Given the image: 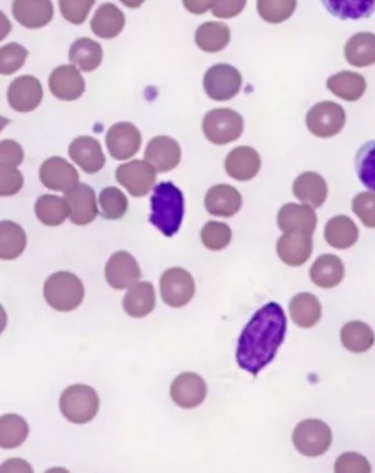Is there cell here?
I'll return each mask as SVG.
<instances>
[{
	"label": "cell",
	"instance_id": "d6a6232c",
	"mask_svg": "<svg viewBox=\"0 0 375 473\" xmlns=\"http://www.w3.org/2000/svg\"><path fill=\"white\" fill-rule=\"evenodd\" d=\"M289 314L293 323L301 329H311L320 321L323 308L313 294H299L290 299Z\"/></svg>",
	"mask_w": 375,
	"mask_h": 473
},
{
	"label": "cell",
	"instance_id": "e575fe53",
	"mask_svg": "<svg viewBox=\"0 0 375 473\" xmlns=\"http://www.w3.org/2000/svg\"><path fill=\"white\" fill-rule=\"evenodd\" d=\"M27 247V235L23 227L9 220L0 223V259L5 261L16 259Z\"/></svg>",
	"mask_w": 375,
	"mask_h": 473
},
{
	"label": "cell",
	"instance_id": "5b68a950",
	"mask_svg": "<svg viewBox=\"0 0 375 473\" xmlns=\"http://www.w3.org/2000/svg\"><path fill=\"white\" fill-rule=\"evenodd\" d=\"M330 426L320 419H305L293 430L292 442L305 458H318L327 453L332 446Z\"/></svg>",
	"mask_w": 375,
	"mask_h": 473
},
{
	"label": "cell",
	"instance_id": "7bdbcfd3",
	"mask_svg": "<svg viewBox=\"0 0 375 473\" xmlns=\"http://www.w3.org/2000/svg\"><path fill=\"white\" fill-rule=\"evenodd\" d=\"M232 241V229L226 223L208 222L201 231V242L210 250H222L229 247Z\"/></svg>",
	"mask_w": 375,
	"mask_h": 473
},
{
	"label": "cell",
	"instance_id": "8d00e7d4",
	"mask_svg": "<svg viewBox=\"0 0 375 473\" xmlns=\"http://www.w3.org/2000/svg\"><path fill=\"white\" fill-rule=\"evenodd\" d=\"M231 41V28L223 23H204L196 32V43L207 53H217Z\"/></svg>",
	"mask_w": 375,
	"mask_h": 473
},
{
	"label": "cell",
	"instance_id": "74e56055",
	"mask_svg": "<svg viewBox=\"0 0 375 473\" xmlns=\"http://www.w3.org/2000/svg\"><path fill=\"white\" fill-rule=\"evenodd\" d=\"M35 215L46 226H60L69 219V204L65 198L56 196H40L34 207Z\"/></svg>",
	"mask_w": 375,
	"mask_h": 473
},
{
	"label": "cell",
	"instance_id": "1f68e13d",
	"mask_svg": "<svg viewBox=\"0 0 375 473\" xmlns=\"http://www.w3.org/2000/svg\"><path fill=\"white\" fill-rule=\"evenodd\" d=\"M321 4L330 15L342 21L367 20L375 14V0H321Z\"/></svg>",
	"mask_w": 375,
	"mask_h": 473
},
{
	"label": "cell",
	"instance_id": "3957f363",
	"mask_svg": "<svg viewBox=\"0 0 375 473\" xmlns=\"http://www.w3.org/2000/svg\"><path fill=\"white\" fill-rule=\"evenodd\" d=\"M47 305L59 313H70L78 308L86 296V289L75 274L58 271L47 278L43 287Z\"/></svg>",
	"mask_w": 375,
	"mask_h": 473
},
{
	"label": "cell",
	"instance_id": "ab89813d",
	"mask_svg": "<svg viewBox=\"0 0 375 473\" xmlns=\"http://www.w3.org/2000/svg\"><path fill=\"white\" fill-rule=\"evenodd\" d=\"M297 0H258L257 11L270 24H281L297 11Z\"/></svg>",
	"mask_w": 375,
	"mask_h": 473
},
{
	"label": "cell",
	"instance_id": "9c48e42d",
	"mask_svg": "<svg viewBox=\"0 0 375 473\" xmlns=\"http://www.w3.org/2000/svg\"><path fill=\"white\" fill-rule=\"evenodd\" d=\"M160 294L166 305L182 308L188 305L196 295L194 277L180 267L169 268L161 274Z\"/></svg>",
	"mask_w": 375,
	"mask_h": 473
},
{
	"label": "cell",
	"instance_id": "7dc6e473",
	"mask_svg": "<svg viewBox=\"0 0 375 473\" xmlns=\"http://www.w3.org/2000/svg\"><path fill=\"white\" fill-rule=\"evenodd\" d=\"M23 173L15 166L0 165V196H15L23 189Z\"/></svg>",
	"mask_w": 375,
	"mask_h": 473
},
{
	"label": "cell",
	"instance_id": "681fc988",
	"mask_svg": "<svg viewBox=\"0 0 375 473\" xmlns=\"http://www.w3.org/2000/svg\"><path fill=\"white\" fill-rule=\"evenodd\" d=\"M23 161V150L20 144L12 140L0 142V165L18 166Z\"/></svg>",
	"mask_w": 375,
	"mask_h": 473
},
{
	"label": "cell",
	"instance_id": "4316f807",
	"mask_svg": "<svg viewBox=\"0 0 375 473\" xmlns=\"http://www.w3.org/2000/svg\"><path fill=\"white\" fill-rule=\"evenodd\" d=\"M325 242L336 250H349L360 239V229L348 215H334L325 227Z\"/></svg>",
	"mask_w": 375,
	"mask_h": 473
},
{
	"label": "cell",
	"instance_id": "5bb4252c",
	"mask_svg": "<svg viewBox=\"0 0 375 473\" xmlns=\"http://www.w3.org/2000/svg\"><path fill=\"white\" fill-rule=\"evenodd\" d=\"M170 397L182 409H196L207 397V384L196 372H184L173 379Z\"/></svg>",
	"mask_w": 375,
	"mask_h": 473
},
{
	"label": "cell",
	"instance_id": "db71d44e",
	"mask_svg": "<svg viewBox=\"0 0 375 473\" xmlns=\"http://www.w3.org/2000/svg\"><path fill=\"white\" fill-rule=\"evenodd\" d=\"M145 0H121V4L125 5L126 8L137 9L141 5L144 4Z\"/></svg>",
	"mask_w": 375,
	"mask_h": 473
},
{
	"label": "cell",
	"instance_id": "603a6c76",
	"mask_svg": "<svg viewBox=\"0 0 375 473\" xmlns=\"http://www.w3.org/2000/svg\"><path fill=\"white\" fill-rule=\"evenodd\" d=\"M224 168L232 179L246 182L257 177L261 168V157L252 147L241 145L227 154Z\"/></svg>",
	"mask_w": 375,
	"mask_h": 473
},
{
	"label": "cell",
	"instance_id": "ffe728a7",
	"mask_svg": "<svg viewBox=\"0 0 375 473\" xmlns=\"http://www.w3.org/2000/svg\"><path fill=\"white\" fill-rule=\"evenodd\" d=\"M316 213L308 204H285L278 213V226L283 233L305 232L313 235L316 229Z\"/></svg>",
	"mask_w": 375,
	"mask_h": 473
},
{
	"label": "cell",
	"instance_id": "d4e9b609",
	"mask_svg": "<svg viewBox=\"0 0 375 473\" xmlns=\"http://www.w3.org/2000/svg\"><path fill=\"white\" fill-rule=\"evenodd\" d=\"M292 191L297 200L314 208L321 207L328 196L327 182L316 172L301 173L293 182Z\"/></svg>",
	"mask_w": 375,
	"mask_h": 473
},
{
	"label": "cell",
	"instance_id": "9a60e30c",
	"mask_svg": "<svg viewBox=\"0 0 375 473\" xmlns=\"http://www.w3.org/2000/svg\"><path fill=\"white\" fill-rule=\"evenodd\" d=\"M49 90L62 102H75L84 95L86 81L75 65H62L51 72Z\"/></svg>",
	"mask_w": 375,
	"mask_h": 473
},
{
	"label": "cell",
	"instance_id": "f6af8a7d",
	"mask_svg": "<svg viewBox=\"0 0 375 473\" xmlns=\"http://www.w3.org/2000/svg\"><path fill=\"white\" fill-rule=\"evenodd\" d=\"M96 0H59V9L63 18L74 25L86 23Z\"/></svg>",
	"mask_w": 375,
	"mask_h": 473
},
{
	"label": "cell",
	"instance_id": "cb8c5ba5",
	"mask_svg": "<svg viewBox=\"0 0 375 473\" xmlns=\"http://www.w3.org/2000/svg\"><path fill=\"white\" fill-rule=\"evenodd\" d=\"M204 205L215 217H233L242 207V196L231 185H215L206 194Z\"/></svg>",
	"mask_w": 375,
	"mask_h": 473
},
{
	"label": "cell",
	"instance_id": "6da1fadb",
	"mask_svg": "<svg viewBox=\"0 0 375 473\" xmlns=\"http://www.w3.org/2000/svg\"><path fill=\"white\" fill-rule=\"evenodd\" d=\"M288 318L276 302L258 309L239 337L236 360L243 371L258 376L273 362L279 348L285 341Z\"/></svg>",
	"mask_w": 375,
	"mask_h": 473
},
{
	"label": "cell",
	"instance_id": "ee69618b",
	"mask_svg": "<svg viewBox=\"0 0 375 473\" xmlns=\"http://www.w3.org/2000/svg\"><path fill=\"white\" fill-rule=\"evenodd\" d=\"M27 58V49L21 44H5L4 48L0 49V74L5 75V77L15 74L23 67Z\"/></svg>",
	"mask_w": 375,
	"mask_h": 473
},
{
	"label": "cell",
	"instance_id": "8fae6325",
	"mask_svg": "<svg viewBox=\"0 0 375 473\" xmlns=\"http://www.w3.org/2000/svg\"><path fill=\"white\" fill-rule=\"evenodd\" d=\"M142 135L133 123L119 122L105 133V145L116 160H128L140 151Z\"/></svg>",
	"mask_w": 375,
	"mask_h": 473
},
{
	"label": "cell",
	"instance_id": "f546056e",
	"mask_svg": "<svg viewBox=\"0 0 375 473\" xmlns=\"http://www.w3.org/2000/svg\"><path fill=\"white\" fill-rule=\"evenodd\" d=\"M125 27V15L116 5L105 4L94 14L91 32L100 39H114Z\"/></svg>",
	"mask_w": 375,
	"mask_h": 473
},
{
	"label": "cell",
	"instance_id": "7c38bea8",
	"mask_svg": "<svg viewBox=\"0 0 375 473\" xmlns=\"http://www.w3.org/2000/svg\"><path fill=\"white\" fill-rule=\"evenodd\" d=\"M8 102L15 112L30 114L43 102V86L32 75H23L9 86Z\"/></svg>",
	"mask_w": 375,
	"mask_h": 473
},
{
	"label": "cell",
	"instance_id": "52a82bcc",
	"mask_svg": "<svg viewBox=\"0 0 375 473\" xmlns=\"http://www.w3.org/2000/svg\"><path fill=\"white\" fill-rule=\"evenodd\" d=\"M305 123L314 137H336L346 125V112L339 103L325 100V102L316 103L308 110Z\"/></svg>",
	"mask_w": 375,
	"mask_h": 473
},
{
	"label": "cell",
	"instance_id": "e0dca14e",
	"mask_svg": "<svg viewBox=\"0 0 375 473\" xmlns=\"http://www.w3.org/2000/svg\"><path fill=\"white\" fill-rule=\"evenodd\" d=\"M313 235L305 232H288L278 241V255L286 266L301 267L313 254Z\"/></svg>",
	"mask_w": 375,
	"mask_h": 473
},
{
	"label": "cell",
	"instance_id": "7a4b0ae2",
	"mask_svg": "<svg viewBox=\"0 0 375 473\" xmlns=\"http://www.w3.org/2000/svg\"><path fill=\"white\" fill-rule=\"evenodd\" d=\"M184 194L172 182L157 185L151 196L150 223L160 231L161 235L172 238L179 232L184 220Z\"/></svg>",
	"mask_w": 375,
	"mask_h": 473
},
{
	"label": "cell",
	"instance_id": "b9f144b4",
	"mask_svg": "<svg viewBox=\"0 0 375 473\" xmlns=\"http://www.w3.org/2000/svg\"><path fill=\"white\" fill-rule=\"evenodd\" d=\"M98 205L105 219L119 220L128 212V198L121 189L109 186L100 192Z\"/></svg>",
	"mask_w": 375,
	"mask_h": 473
},
{
	"label": "cell",
	"instance_id": "836d02e7",
	"mask_svg": "<svg viewBox=\"0 0 375 473\" xmlns=\"http://www.w3.org/2000/svg\"><path fill=\"white\" fill-rule=\"evenodd\" d=\"M69 60L72 65L78 68L79 71H96L103 62L102 46L87 37L75 40L69 49Z\"/></svg>",
	"mask_w": 375,
	"mask_h": 473
},
{
	"label": "cell",
	"instance_id": "30bf717a",
	"mask_svg": "<svg viewBox=\"0 0 375 473\" xmlns=\"http://www.w3.org/2000/svg\"><path fill=\"white\" fill-rule=\"evenodd\" d=\"M157 170L149 161L133 160L116 168V180L133 196H145L156 184Z\"/></svg>",
	"mask_w": 375,
	"mask_h": 473
},
{
	"label": "cell",
	"instance_id": "2e32d148",
	"mask_svg": "<svg viewBox=\"0 0 375 473\" xmlns=\"http://www.w3.org/2000/svg\"><path fill=\"white\" fill-rule=\"evenodd\" d=\"M105 280L114 289H129L141 278L137 259L126 250H117L105 264Z\"/></svg>",
	"mask_w": 375,
	"mask_h": 473
},
{
	"label": "cell",
	"instance_id": "f5cc1de1",
	"mask_svg": "<svg viewBox=\"0 0 375 473\" xmlns=\"http://www.w3.org/2000/svg\"><path fill=\"white\" fill-rule=\"evenodd\" d=\"M32 472V466L28 465L27 461L20 460V459H14V460H8L2 466V472Z\"/></svg>",
	"mask_w": 375,
	"mask_h": 473
},
{
	"label": "cell",
	"instance_id": "60d3db41",
	"mask_svg": "<svg viewBox=\"0 0 375 473\" xmlns=\"http://www.w3.org/2000/svg\"><path fill=\"white\" fill-rule=\"evenodd\" d=\"M355 168L361 184L375 192V141L361 145L355 159Z\"/></svg>",
	"mask_w": 375,
	"mask_h": 473
},
{
	"label": "cell",
	"instance_id": "7402d4cb",
	"mask_svg": "<svg viewBox=\"0 0 375 473\" xmlns=\"http://www.w3.org/2000/svg\"><path fill=\"white\" fill-rule=\"evenodd\" d=\"M69 157L88 175L100 172L105 165L102 144L93 137L75 138L69 145Z\"/></svg>",
	"mask_w": 375,
	"mask_h": 473
},
{
	"label": "cell",
	"instance_id": "c3c4849f",
	"mask_svg": "<svg viewBox=\"0 0 375 473\" xmlns=\"http://www.w3.org/2000/svg\"><path fill=\"white\" fill-rule=\"evenodd\" d=\"M371 465L362 454L343 453L334 463V472L337 473H370Z\"/></svg>",
	"mask_w": 375,
	"mask_h": 473
},
{
	"label": "cell",
	"instance_id": "ac0fdd59",
	"mask_svg": "<svg viewBox=\"0 0 375 473\" xmlns=\"http://www.w3.org/2000/svg\"><path fill=\"white\" fill-rule=\"evenodd\" d=\"M65 200L69 204V219L77 226L93 223L98 214L96 192L86 184H79L65 194Z\"/></svg>",
	"mask_w": 375,
	"mask_h": 473
},
{
	"label": "cell",
	"instance_id": "d590c367",
	"mask_svg": "<svg viewBox=\"0 0 375 473\" xmlns=\"http://www.w3.org/2000/svg\"><path fill=\"white\" fill-rule=\"evenodd\" d=\"M340 341L352 353H365L374 346L375 334L362 321H351L340 332Z\"/></svg>",
	"mask_w": 375,
	"mask_h": 473
},
{
	"label": "cell",
	"instance_id": "83f0119b",
	"mask_svg": "<svg viewBox=\"0 0 375 473\" xmlns=\"http://www.w3.org/2000/svg\"><path fill=\"white\" fill-rule=\"evenodd\" d=\"M314 285L323 289H332L342 283L344 277V264L337 255L323 254L314 261L309 270Z\"/></svg>",
	"mask_w": 375,
	"mask_h": 473
},
{
	"label": "cell",
	"instance_id": "f1b7e54d",
	"mask_svg": "<svg viewBox=\"0 0 375 473\" xmlns=\"http://www.w3.org/2000/svg\"><path fill=\"white\" fill-rule=\"evenodd\" d=\"M156 308V292L149 282H138L129 287L123 297V309L129 317H147Z\"/></svg>",
	"mask_w": 375,
	"mask_h": 473
},
{
	"label": "cell",
	"instance_id": "4dcf8cb0",
	"mask_svg": "<svg viewBox=\"0 0 375 473\" xmlns=\"http://www.w3.org/2000/svg\"><path fill=\"white\" fill-rule=\"evenodd\" d=\"M344 59L355 68H368L375 65L374 32H358L344 44Z\"/></svg>",
	"mask_w": 375,
	"mask_h": 473
},
{
	"label": "cell",
	"instance_id": "8992f818",
	"mask_svg": "<svg viewBox=\"0 0 375 473\" xmlns=\"http://www.w3.org/2000/svg\"><path fill=\"white\" fill-rule=\"evenodd\" d=\"M203 132L211 144H231L242 135L243 118L232 109L210 110L204 116Z\"/></svg>",
	"mask_w": 375,
	"mask_h": 473
},
{
	"label": "cell",
	"instance_id": "f907efd6",
	"mask_svg": "<svg viewBox=\"0 0 375 473\" xmlns=\"http://www.w3.org/2000/svg\"><path fill=\"white\" fill-rule=\"evenodd\" d=\"M245 5L246 0H219L215 8L211 9V13L217 18L229 20V18H234L242 13Z\"/></svg>",
	"mask_w": 375,
	"mask_h": 473
},
{
	"label": "cell",
	"instance_id": "484cf974",
	"mask_svg": "<svg viewBox=\"0 0 375 473\" xmlns=\"http://www.w3.org/2000/svg\"><path fill=\"white\" fill-rule=\"evenodd\" d=\"M328 91L344 102L355 103L367 93V79L358 72L342 71L327 79Z\"/></svg>",
	"mask_w": 375,
	"mask_h": 473
},
{
	"label": "cell",
	"instance_id": "d6986e66",
	"mask_svg": "<svg viewBox=\"0 0 375 473\" xmlns=\"http://www.w3.org/2000/svg\"><path fill=\"white\" fill-rule=\"evenodd\" d=\"M180 157L182 151L179 142L164 135L152 138L144 153V160L149 161L150 165L156 168L157 173H168L178 168Z\"/></svg>",
	"mask_w": 375,
	"mask_h": 473
},
{
	"label": "cell",
	"instance_id": "277c9868",
	"mask_svg": "<svg viewBox=\"0 0 375 473\" xmlns=\"http://www.w3.org/2000/svg\"><path fill=\"white\" fill-rule=\"evenodd\" d=\"M59 406L63 416L72 423H91L98 407H100V399L93 387L84 386V384H75L63 391L59 400Z\"/></svg>",
	"mask_w": 375,
	"mask_h": 473
},
{
	"label": "cell",
	"instance_id": "f35d334b",
	"mask_svg": "<svg viewBox=\"0 0 375 473\" xmlns=\"http://www.w3.org/2000/svg\"><path fill=\"white\" fill-rule=\"evenodd\" d=\"M28 423L20 414H6L0 418V447L2 449H16L23 446L27 440Z\"/></svg>",
	"mask_w": 375,
	"mask_h": 473
},
{
	"label": "cell",
	"instance_id": "4fadbf2b",
	"mask_svg": "<svg viewBox=\"0 0 375 473\" xmlns=\"http://www.w3.org/2000/svg\"><path fill=\"white\" fill-rule=\"evenodd\" d=\"M40 180L46 188L67 194L79 185V173L62 157H50L40 168Z\"/></svg>",
	"mask_w": 375,
	"mask_h": 473
},
{
	"label": "cell",
	"instance_id": "44dd1931",
	"mask_svg": "<svg viewBox=\"0 0 375 473\" xmlns=\"http://www.w3.org/2000/svg\"><path fill=\"white\" fill-rule=\"evenodd\" d=\"M12 15L23 27L39 30L53 20L51 0H14Z\"/></svg>",
	"mask_w": 375,
	"mask_h": 473
},
{
	"label": "cell",
	"instance_id": "ba28073f",
	"mask_svg": "<svg viewBox=\"0 0 375 473\" xmlns=\"http://www.w3.org/2000/svg\"><path fill=\"white\" fill-rule=\"evenodd\" d=\"M242 88V75L227 63H217L204 75V91L215 102H229Z\"/></svg>",
	"mask_w": 375,
	"mask_h": 473
},
{
	"label": "cell",
	"instance_id": "bcb514c9",
	"mask_svg": "<svg viewBox=\"0 0 375 473\" xmlns=\"http://www.w3.org/2000/svg\"><path fill=\"white\" fill-rule=\"evenodd\" d=\"M352 212L358 215L363 226L375 229V192H361L352 200Z\"/></svg>",
	"mask_w": 375,
	"mask_h": 473
},
{
	"label": "cell",
	"instance_id": "816d5d0a",
	"mask_svg": "<svg viewBox=\"0 0 375 473\" xmlns=\"http://www.w3.org/2000/svg\"><path fill=\"white\" fill-rule=\"evenodd\" d=\"M217 2L219 0H182L188 13L194 14V15H203L208 13L210 9L215 8Z\"/></svg>",
	"mask_w": 375,
	"mask_h": 473
}]
</instances>
